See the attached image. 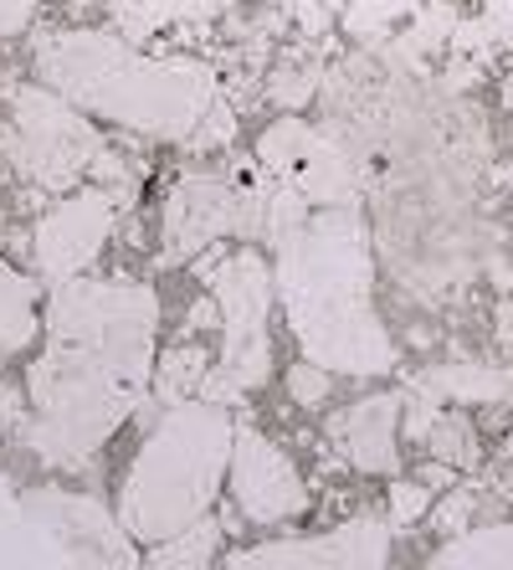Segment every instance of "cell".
<instances>
[{"label": "cell", "instance_id": "1", "mask_svg": "<svg viewBox=\"0 0 513 570\" xmlns=\"http://www.w3.org/2000/svg\"><path fill=\"white\" fill-rule=\"evenodd\" d=\"M31 67L37 82L72 98L82 114L159 145H190L200 124L211 119V108L221 104V82L206 57H149L124 31H41L31 47Z\"/></svg>", "mask_w": 513, "mask_h": 570}, {"label": "cell", "instance_id": "2", "mask_svg": "<svg viewBox=\"0 0 513 570\" xmlns=\"http://www.w3.org/2000/svg\"><path fill=\"white\" fill-rule=\"evenodd\" d=\"M277 293L303 360L334 375H391L395 340L375 314V257L359 206H314L277 242Z\"/></svg>", "mask_w": 513, "mask_h": 570}, {"label": "cell", "instance_id": "3", "mask_svg": "<svg viewBox=\"0 0 513 570\" xmlns=\"http://www.w3.org/2000/svg\"><path fill=\"white\" fill-rule=\"evenodd\" d=\"M237 426L241 422H231V412L211 396L170 401V412L139 438L129 468L119 473L114 514L124 519L134 544L155 550L211 519L231 478Z\"/></svg>", "mask_w": 513, "mask_h": 570}, {"label": "cell", "instance_id": "4", "mask_svg": "<svg viewBox=\"0 0 513 570\" xmlns=\"http://www.w3.org/2000/svg\"><path fill=\"white\" fill-rule=\"evenodd\" d=\"M145 385L124 381L98 360L62 345H41L27 365V442L47 468H82L92 452H103L108 438L134 416Z\"/></svg>", "mask_w": 513, "mask_h": 570}, {"label": "cell", "instance_id": "5", "mask_svg": "<svg viewBox=\"0 0 513 570\" xmlns=\"http://www.w3.org/2000/svg\"><path fill=\"white\" fill-rule=\"evenodd\" d=\"M47 345L78 350L124 381L149 385L159 365V293L139 278H72L47 298Z\"/></svg>", "mask_w": 513, "mask_h": 570}, {"label": "cell", "instance_id": "6", "mask_svg": "<svg viewBox=\"0 0 513 570\" xmlns=\"http://www.w3.org/2000/svg\"><path fill=\"white\" fill-rule=\"evenodd\" d=\"M108 139L98 134L92 114L62 98L47 82H27L6 94V129H0V159L27 186L47 196H67L82 186V175H98Z\"/></svg>", "mask_w": 513, "mask_h": 570}, {"label": "cell", "instance_id": "7", "mask_svg": "<svg viewBox=\"0 0 513 570\" xmlns=\"http://www.w3.org/2000/svg\"><path fill=\"white\" fill-rule=\"evenodd\" d=\"M200 278H206V293L221 308V350H216V365L206 375V385H200V396L231 406L247 391L267 385V375H273V330H267V314H273L277 273L267 267V257L251 242H241L237 253H216L211 267L200 263Z\"/></svg>", "mask_w": 513, "mask_h": 570}, {"label": "cell", "instance_id": "8", "mask_svg": "<svg viewBox=\"0 0 513 570\" xmlns=\"http://www.w3.org/2000/svg\"><path fill=\"white\" fill-rule=\"evenodd\" d=\"M267 196H273L267 170L251 180H231L216 170L180 175L159 212V263H190L211 253L221 237L257 242L267 232Z\"/></svg>", "mask_w": 513, "mask_h": 570}, {"label": "cell", "instance_id": "9", "mask_svg": "<svg viewBox=\"0 0 513 570\" xmlns=\"http://www.w3.org/2000/svg\"><path fill=\"white\" fill-rule=\"evenodd\" d=\"M124 212V186H78L57 196V206L31 222V273L47 288L82 278L98 257H103L114 226Z\"/></svg>", "mask_w": 513, "mask_h": 570}, {"label": "cell", "instance_id": "10", "mask_svg": "<svg viewBox=\"0 0 513 570\" xmlns=\"http://www.w3.org/2000/svg\"><path fill=\"white\" fill-rule=\"evenodd\" d=\"M231 504L237 519L251 530H277V524H293V519L308 514L314 493H308V478L303 468L288 458V448H277L263 426L241 422L237 426V452H231Z\"/></svg>", "mask_w": 513, "mask_h": 570}, {"label": "cell", "instance_id": "11", "mask_svg": "<svg viewBox=\"0 0 513 570\" xmlns=\"http://www.w3.org/2000/svg\"><path fill=\"white\" fill-rule=\"evenodd\" d=\"M221 570H391V524L375 514H355L314 540H267L226 550Z\"/></svg>", "mask_w": 513, "mask_h": 570}, {"label": "cell", "instance_id": "12", "mask_svg": "<svg viewBox=\"0 0 513 570\" xmlns=\"http://www.w3.org/2000/svg\"><path fill=\"white\" fill-rule=\"evenodd\" d=\"M31 504H41L37 514L57 530L67 556H78L82 570H139L134 566V534L124 530L119 514L98 509V499L41 489V493H31Z\"/></svg>", "mask_w": 513, "mask_h": 570}, {"label": "cell", "instance_id": "13", "mask_svg": "<svg viewBox=\"0 0 513 570\" xmlns=\"http://www.w3.org/2000/svg\"><path fill=\"white\" fill-rule=\"evenodd\" d=\"M334 452L349 468L375 478H395L401 473V432H406V396L395 391H375V396L344 406L324 422Z\"/></svg>", "mask_w": 513, "mask_h": 570}, {"label": "cell", "instance_id": "14", "mask_svg": "<svg viewBox=\"0 0 513 570\" xmlns=\"http://www.w3.org/2000/svg\"><path fill=\"white\" fill-rule=\"evenodd\" d=\"M47 330V308H41V278L21 273L0 257V360L31 350Z\"/></svg>", "mask_w": 513, "mask_h": 570}, {"label": "cell", "instance_id": "15", "mask_svg": "<svg viewBox=\"0 0 513 570\" xmlns=\"http://www.w3.org/2000/svg\"><path fill=\"white\" fill-rule=\"evenodd\" d=\"M114 27L134 41H155L175 27H200L221 11V0H103Z\"/></svg>", "mask_w": 513, "mask_h": 570}, {"label": "cell", "instance_id": "16", "mask_svg": "<svg viewBox=\"0 0 513 570\" xmlns=\"http://www.w3.org/2000/svg\"><path fill=\"white\" fill-rule=\"evenodd\" d=\"M426 570H513V519L477 524V530L442 540L426 560Z\"/></svg>", "mask_w": 513, "mask_h": 570}, {"label": "cell", "instance_id": "17", "mask_svg": "<svg viewBox=\"0 0 513 570\" xmlns=\"http://www.w3.org/2000/svg\"><path fill=\"white\" fill-rule=\"evenodd\" d=\"M422 391H432L436 401H462V406H493V401H513V371H487V365H442L426 371Z\"/></svg>", "mask_w": 513, "mask_h": 570}, {"label": "cell", "instance_id": "18", "mask_svg": "<svg viewBox=\"0 0 513 570\" xmlns=\"http://www.w3.org/2000/svg\"><path fill=\"white\" fill-rule=\"evenodd\" d=\"M221 524L216 519H200L196 530L175 534V540L155 544L145 556V566L139 570H221L216 560H221Z\"/></svg>", "mask_w": 513, "mask_h": 570}, {"label": "cell", "instance_id": "19", "mask_svg": "<svg viewBox=\"0 0 513 570\" xmlns=\"http://www.w3.org/2000/svg\"><path fill=\"white\" fill-rule=\"evenodd\" d=\"M211 350L196 345V340H180V345H165V355H159L155 365V391L165 401H190V391L200 396V385H206V375H211Z\"/></svg>", "mask_w": 513, "mask_h": 570}, {"label": "cell", "instance_id": "20", "mask_svg": "<svg viewBox=\"0 0 513 570\" xmlns=\"http://www.w3.org/2000/svg\"><path fill=\"white\" fill-rule=\"evenodd\" d=\"M314 134L303 119H293V114H283L277 124H267L263 134H257V149H251V159H257V170H267L273 180H288L293 170H298V159L308 155V145H314Z\"/></svg>", "mask_w": 513, "mask_h": 570}, {"label": "cell", "instance_id": "21", "mask_svg": "<svg viewBox=\"0 0 513 570\" xmlns=\"http://www.w3.org/2000/svg\"><path fill=\"white\" fill-rule=\"evenodd\" d=\"M457 6H447V0H432V6H422V11L411 16V31L401 41H395L391 52L401 57H432V52H452V37H457Z\"/></svg>", "mask_w": 513, "mask_h": 570}, {"label": "cell", "instance_id": "22", "mask_svg": "<svg viewBox=\"0 0 513 570\" xmlns=\"http://www.w3.org/2000/svg\"><path fill=\"white\" fill-rule=\"evenodd\" d=\"M416 11H422V0H349L339 27H344V37H355V41H381L385 31L411 21Z\"/></svg>", "mask_w": 513, "mask_h": 570}, {"label": "cell", "instance_id": "23", "mask_svg": "<svg viewBox=\"0 0 513 570\" xmlns=\"http://www.w3.org/2000/svg\"><path fill=\"white\" fill-rule=\"evenodd\" d=\"M314 94H324V62H308V67H277L273 78H267V98H273L277 108H303Z\"/></svg>", "mask_w": 513, "mask_h": 570}, {"label": "cell", "instance_id": "24", "mask_svg": "<svg viewBox=\"0 0 513 570\" xmlns=\"http://www.w3.org/2000/svg\"><path fill=\"white\" fill-rule=\"evenodd\" d=\"M436 509V493L426 489L422 478H391V524L395 530H406V524H422V519H432Z\"/></svg>", "mask_w": 513, "mask_h": 570}, {"label": "cell", "instance_id": "25", "mask_svg": "<svg viewBox=\"0 0 513 570\" xmlns=\"http://www.w3.org/2000/svg\"><path fill=\"white\" fill-rule=\"evenodd\" d=\"M334 391V371L329 365H318V360H298L288 371V401L303 406V412H318Z\"/></svg>", "mask_w": 513, "mask_h": 570}, {"label": "cell", "instance_id": "26", "mask_svg": "<svg viewBox=\"0 0 513 570\" xmlns=\"http://www.w3.org/2000/svg\"><path fill=\"white\" fill-rule=\"evenodd\" d=\"M339 16H344L339 0H293V21H298L303 37H324Z\"/></svg>", "mask_w": 513, "mask_h": 570}, {"label": "cell", "instance_id": "27", "mask_svg": "<svg viewBox=\"0 0 513 570\" xmlns=\"http://www.w3.org/2000/svg\"><path fill=\"white\" fill-rule=\"evenodd\" d=\"M37 11H41V0H0V47L21 37L37 21Z\"/></svg>", "mask_w": 513, "mask_h": 570}, {"label": "cell", "instance_id": "28", "mask_svg": "<svg viewBox=\"0 0 513 570\" xmlns=\"http://www.w3.org/2000/svg\"><path fill=\"white\" fill-rule=\"evenodd\" d=\"M11 422H21V401H16L11 391H6V381H0V432H6Z\"/></svg>", "mask_w": 513, "mask_h": 570}, {"label": "cell", "instance_id": "29", "mask_svg": "<svg viewBox=\"0 0 513 570\" xmlns=\"http://www.w3.org/2000/svg\"><path fill=\"white\" fill-rule=\"evenodd\" d=\"M483 6H487V16H493V21L513 27V0H483Z\"/></svg>", "mask_w": 513, "mask_h": 570}, {"label": "cell", "instance_id": "30", "mask_svg": "<svg viewBox=\"0 0 513 570\" xmlns=\"http://www.w3.org/2000/svg\"><path fill=\"white\" fill-rule=\"evenodd\" d=\"M499 104H503V108H509V114H513V72H509V78L499 82Z\"/></svg>", "mask_w": 513, "mask_h": 570}, {"label": "cell", "instance_id": "31", "mask_svg": "<svg viewBox=\"0 0 513 570\" xmlns=\"http://www.w3.org/2000/svg\"><path fill=\"white\" fill-rule=\"evenodd\" d=\"M503 186H509V196H513V159H509V170H503Z\"/></svg>", "mask_w": 513, "mask_h": 570}, {"label": "cell", "instance_id": "32", "mask_svg": "<svg viewBox=\"0 0 513 570\" xmlns=\"http://www.w3.org/2000/svg\"><path fill=\"white\" fill-rule=\"evenodd\" d=\"M257 6H288V0H257Z\"/></svg>", "mask_w": 513, "mask_h": 570}]
</instances>
